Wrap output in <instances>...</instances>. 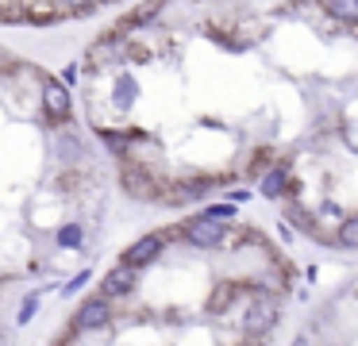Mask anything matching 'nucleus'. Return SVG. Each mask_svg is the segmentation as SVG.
<instances>
[{
  "label": "nucleus",
  "mask_w": 358,
  "mask_h": 346,
  "mask_svg": "<svg viewBox=\"0 0 358 346\" xmlns=\"http://www.w3.org/2000/svg\"><path fill=\"white\" fill-rule=\"evenodd\" d=\"M120 185H124L127 196L135 200H158L162 196V181L155 177V169L143 166L139 158H124L120 161Z\"/></svg>",
  "instance_id": "f257e3e1"
},
{
  "label": "nucleus",
  "mask_w": 358,
  "mask_h": 346,
  "mask_svg": "<svg viewBox=\"0 0 358 346\" xmlns=\"http://www.w3.org/2000/svg\"><path fill=\"white\" fill-rule=\"evenodd\" d=\"M281 319V304L278 296H255L243 312V335L247 338H266Z\"/></svg>",
  "instance_id": "f03ea898"
},
{
  "label": "nucleus",
  "mask_w": 358,
  "mask_h": 346,
  "mask_svg": "<svg viewBox=\"0 0 358 346\" xmlns=\"http://www.w3.org/2000/svg\"><path fill=\"white\" fill-rule=\"evenodd\" d=\"M181 238L189 246H201V250H220L227 243V223H216L208 215H193V219L181 223Z\"/></svg>",
  "instance_id": "7ed1b4c3"
},
{
  "label": "nucleus",
  "mask_w": 358,
  "mask_h": 346,
  "mask_svg": "<svg viewBox=\"0 0 358 346\" xmlns=\"http://www.w3.org/2000/svg\"><path fill=\"white\" fill-rule=\"evenodd\" d=\"M181 235V227H173V231H155V235H143L135 246H127V254H124V266H131V269H143V266H150V261L158 258V254L166 250V243L170 238H178Z\"/></svg>",
  "instance_id": "20e7f679"
},
{
  "label": "nucleus",
  "mask_w": 358,
  "mask_h": 346,
  "mask_svg": "<svg viewBox=\"0 0 358 346\" xmlns=\"http://www.w3.org/2000/svg\"><path fill=\"white\" fill-rule=\"evenodd\" d=\"M43 115L50 120V127L70 123V85L55 81V77H43Z\"/></svg>",
  "instance_id": "39448f33"
},
{
  "label": "nucleus",
  "mask_w": 358,
  "mask_h": 346,
  "mask_svg": "<svg viewBox=\"0 0 358 346\" xmlns=\"http://www.w3.org/2000/svg\"><path fill=\"white\" fill-rule=\"evenodd\" d=\"M127 38H131V35H124V31L112 27L108 35L96 38V43L85 50V62H89V66H112V62H124V54H127Z\"/></svg>",
  "instance_id": "423d86ee"
},
{
  "label": "nucleus",
  "mask_w": 358,
  "mask_h": 346,
  "mask_svg": "<svg viewBox=\"0 0 358 346\" xmlns=\"http://www.w3.org/2000/svg\"><path fill=\"white\" fill-rule=\"evenodd\" d=\"M112 300H104L101 292L96 296H89V300H81V308H78V315H73V331H96V327H104V323L112 319Z\"/></svg>",
  "instance_id": "0eeeda50"
},
{
  "label": "nucleus",
  "mask_w": 358,
  "mask_h": 346,
  "mask_svg": "<svg viewBox=\"0 0 358 346\" xmlns=\"http://www.w3.org/2000/svg\"><path fill=\"white\" fill-rule=\"evenodd\" d=\"M289 189H293V181H289V166L285 161H270L266 173L258 177V192H262L266 200H278V196H285Z\"/></svg>",
  "instance_id": "6e6552de"
},
{
  "label": "nucleus",
  "mask_w": 358,
  "mask_h": 346,
  "mask_svg": "<svg viewBox=\"0 0 358 346\" xmlns=\"http://www.w3.org/2000/svg\"><path fill=\"white\" fill-rule=\"evenodd\" d=\"M135 281H139V277H135V269L120 261V266L112 269V273H104V281H101V296H104V300H120V296H127V292H135Z\"/></svg>",
  "instance_id": "1a4fd4ad"
},
{
  "label": "nucleus",
  "mask_w": 358,
  "mask_h": 346,
  "mask_svg": "<svg viewBox=\"0 0 358 346\" xmlns=\"http://www.w3.org/2000/svg\"><path fill=\"white\" fill-rule=\"evenodd\" d=\"M162 8H166V0H147V4H135L131 12H127L124 20L116 23V31H124V35H131L135 27H143V23H150V20H155V15L162 12Z\"/></svg>",
  "instance_id": "9d476101"
},
{
  "label": "nucleus",
  "mask_w": 358,
  "mask_h": 346,
  "mask_svg": "<svg viewBox=\"0 0 358 346\" xmlns=\"http://www.w3.org/2000/svg\"><path fill=\"white\" fill-rule=\"evenodd\" d=\"M58 20H66V12L55 4V0H27V23L47 27V23H58Z\"/></svg>",
  "instance_id": "9b49d317"
},
{
  "label": "nucleus",
  "mask_w": 358,
  "mask_h": 346,
  "mask_svg": "<svg viewBox=\"0 0 358 346\" xmlns=\"http://www.w3.org/2000/svg\"><path fill=\"white\" fill-rule=\"evenodd\" d=\"M243 292H247V284H235V281H224V284H220V289H216V292H212V296H208V312L224 315L227 308H231L235 300L243 296Z\"/></svg>",
  "instance_id": "f8f14e48"
},
{
  "label": "nucleus",
  "mask_w": 358,
  "mask_h": 346,
  "mask_svg": "<svg viewBox=\"0 0 358 346\" xmlns=\"http://www.w3.org/2000/svg\"><path fill=\"white\" fill-rule=\"evenodd\" d=\"M327 15L335 23H347V27H358V0H320Z\"/></svg>",
  "instance_id": "ddd939ff"
},
{
  "label": "nucleus",
  "mask_w": 358,
  "mask_h": 346,
  "mask_svg": "<svg viewBox=\"0 0 358 346\" xmlns=\"http://www.w3.org/2000/svg\"><path fill=\"white\" fill-rule=\"evenodd\" d=\"M335 243L343 250H358V215H343L339 227H335Z\"/></svg>",
  "instance_id": "4468645a"
},
{
  "label": "nucleus",
  "mask_w": 358,
  "mask_h": 346,
  "mask_svg": "<svg viewBox=\"0 0 358 346\" xmlns=\"http://www.w3.org/2000/svg\"><path fill=\"white\" fill-rule=\"evenodd\" d=\"M55 150H58V158H70V161H78L81 158V138L73 135L70 127H58V135H55Z\"/></svg>",
  "instance_id": "2eb2a0df"
},
{
  "label": "nucleus",
  "mask_w": 358,
  "mask_h": 346,
  "mask_svg": "<svg viewBox=\"0 0 358 346\" xmlns=\"http://www.w3.org/2000/svg\"><path fill=\"white\" fill-rule=\"evenodd\" d=\"M85 181H89V169L70 166L62 177H58V189H62V192H81V189H85Z\"/></svg>",
  "instance_id": "dca6fc26"
},
{
  "label": "nucleus",
  "mask_w": 358,
  "mask_h": 346,
  "mask_svg": "<svg viewBox=\"0 0 358 346\" xmlns=\"http://www.w3.org/2000/svg\"><path fill=\"white\" fill-rule=\"evenodd\" d=\"M0 23H27V0H0Z\"/></svg>",
  "instance_id": "f3484780"
},
{
  "label": "nucleus",
  "mask_w": 358,
  "mask_h": 346,
  "mask_svg": "<svg viewBox=\"0 0 358 346\" xmlns=\"http://www.w3.org/2000/svg\"><path fill=\"white\" fill-rule=\"evenodd\" d=\"M81 238H85V231H81L78 223H66V227L58 231V246H66V250H78Z\"/></svg>",
  "instance_id": "a211bd4d"
},
{
  "label": "nucleus",
  "mask_w": 358,
  "mask_h": 346,
  "mask_svg": "<svg viewBox=\"0 0 358 346\" xmlns=\"http://www.w3.org/2000/svg\"><path fill=\"white\" fill-rule=\"evenodd\" d=\"M135 92H139V85H135L131 77H120V85H116V104H120V108H131V104H135Z\"/></svg>",
  "instance_id": "6ab92c4d"
},
{
  "label": "nucleus",
  "mask_w": 358,
  "mask_h": 346,
  "mask_svg": "<svg viewBox=\"0 0 358 346\" xmlns=\"http://www.w3.org/2000/svg\"><path fill=\"white\" fill-rule=\"evenodd\" d=\"M201 215H208V219H216V223H231L235 219V204H208Z\"/></svg>",
  "instance_id": "aec40b11"
},
{
  "label": "nucleus",
  "mask_w": 358,
  "mask_h": 346,
  "mask_svg": "<svg viewBox=\"0 0 358 346\" xmlns=\"http://www.w3.org/2000/svg\"><path fill=\"white\" fill-rule=\"evenodd\" d=\"M35 308H39V296H35V292H31V296H24V308H20V323H27V319H31V315H35Z\"/></svg>",
  "instance_id": "412c9836"
},
{
  "label": "nucleus",
  "mask_w": 358,
  "mask_h": 346,
  "mask_svg": "<svg viewBox=\"0 0 358 346\" xmlns=\"http://www.w3.org/2000/svg\"><path fill=\"white\" fill-rule=\"evenodd\" d=\"M320 219H343V212H339V204H331V200H327L324 208H320Z\"/></svg>",
  "instance_id": "4be33fe9"
},
{
  "label": "nucleus",
  "mask_w": 358,
  "mask_h": 346,
  "mask_svg": "<svg viewBox=\"0 0 358 346\" xmlns=\"http://www.w3.org/2000/svg\"><path fill=\"white\" fill-rule=\"evenodd\" d=\"M89 277H93V273H89V269H81V273L73 277L70 284H66V292H78V289H85V281H89Z\"/></svg>",
  "instance_id": "5701e85b"
},
{
  "label": "nucleus",
  "mask_w": 358,
  "mask_h": 346,
  "mask_svg": "<svg viewBox=\"0 0 358 346\" xmlns=\"http://www.w3.org/2000/svg\"><path fill=\"white\" fill-rule=\"evenodd\" d=\"M58 81H62V85H73V81H78V66L62 69V77H58Z\"/></svg>",
  "instance_id": "b1692460"
},
{
  "label": "nucleus",
  "mask_w": 358,
  "mask_h": 346,
  "mask_svg": "<svg viewBox=\"0 0 358 346\" xmlns=\"http://www.w3.org/2000/svg\"><path fill=\"white\" fill-rule=\"evenodd\" d=\"M55 346H73V338H66V335H62V338H58Z\"/></svg>",
  "instance_id": "393cba45"
},
{
  "label": "nucleus",
  "mask_w": 358,
  "mask_h": 346,
  "mask_svg": "<svg viewBox=\"0 0 358 346\" xmlns=\"http://www.w3.org/2000/svg\"><path fill=\"white\" fill-rule=\"evenodd\" d=\"M296 346H312V343H308V338H301V343H296Z\"/></svg>",
  "instance_id": "a878e982"
}]
</instances>
